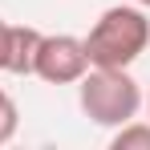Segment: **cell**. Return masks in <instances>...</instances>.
<instances>
[{
    "label": "cell",
    "mask_w": 150,
    "mask_h": 150,
    "mask_svg": "<svg viewBox=\"0 0 150 150\" xmlns=\"http://www.w3.org/2000/svg\"><path fill=\"white\" fill-rule=\"evenodd\" d=\"M8 49H12V25L0 16V73H4V65H8Z\"/></svg>",
    "instance_id": "52a82bcc"
},
{
    "label": "cell",
    "mask_w": 150,
    "mask_h": 150,
    "mask_svg": "<svg viewBox=\"0 0 150 150\" xmlns=\"http://www.w3.org/2000/svg\"><path fill=\"white\" fill-rule=\"evenodd\" d=\"M130 4H138V8H150V0H130Z\"/></svg>",
    "instance_id": "ba28073f"
},
{
    "label": "cell",
    "mask_w": 150,
    "mask_h": 150,
    "mask_svg": "<svg viewBox=\"0 0 150 150\" xmlns=\"http://www.w3.org/2000/svg\"><path fill=\"white\" fill-rule=\"evenodd\" d=\"M37 45H41V28H33V25H12V49H8V65H4V73H12V77H33Z\"/></svg>",
    "instance_id": "277c9868"
},
{
    "label": "cell",
    "mask_w": 150,
    "mask_h": 150,
    "mask_svg": "<svg viewBox=\"0 0 150 150\" xmlns=\"http://www.w3.org/2000/svg\"><path fill=\"white\" fill-rule=\"evenodd\" d=\"M89 69L85 57V41L73 33H41L37 45V61H33V77L49 81V85H77Z\"/></svg>",
    "instance_id": "3957f363"
},
{
    "label": "cell",
    "mask_w": 150,
    "mask_h": 150,
    "mask_svg": "<svg viewBox=\"0 0 150 150\" xmlns=\"http://www.w3.org/2000/svg\"><path fill=\"white\" fill-rule=\"evenodd\" d=\"M142 101H146V110H150V93H146V98H142Z\"/></svg>",
    "instance_id": "9c48e42d"
},
{
    "label": "cell",
    "mask_w": 150,
    "mask_h": 150,
    "mask_svg": "<svg viewBox=\"0 0 150 150\" xmlns=\"http://www.w3.org/2000/svg\"><path fill=\"white\" fill-rule=\"evenodd\" d=\"M110 146H114V150H150V122L130 118L126 126H118V130H114Z\"/></svg>",
    "instance_id": "5b68a950"
},
{
    "label": "cell",
    "mask_w": 150,
    "mask_h": 150,
    "mask_svg": "<svg viewBox=\"0 0 150 150\" xmlns=\"http://www.w3.org/2000/svg\"><path fill=\"white\" fill-rule=\"evenodd\" d=\"M81 41H85L89 65H98V69H130L150 45V16L138 4H114L93 21V28Z\"/></svg>",
    "instance_id": "6da1fadb"
},
{
    "label": "cell",
    "mask_w": 150,
    "mask_h": 150,
    "mask_svg": "<svg viewBox=\"0 0 150 150\" xmlns=\"http://www.w3.org/2000/svg\"><path fill=\"white\" fill-rule=\"evenodd\" d=\"M77 101H81V114L93 126L118 130L130 118H138L142 85L130 77V69H98V65H89L85 77L77 81Z\"/></svg>",
    "instance_id": "7a4b0ae2"
},
{
    "label": "cell",
    "mask_w": 150,
    "mask_h": 150,
    "mask_svg": "<svg viewBox=\"0 0 150 150\" xmlns=\"http://www.w3.org/2000/svg\"><path fill=\"white\" fill-rule=\"evenodd\" d=\"M16 126H21V114H16V101L8 98V89L0 85V146L16 138Z\"/></svg>",
    "instance_id": "8992f818"
}]
</instances>
